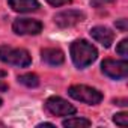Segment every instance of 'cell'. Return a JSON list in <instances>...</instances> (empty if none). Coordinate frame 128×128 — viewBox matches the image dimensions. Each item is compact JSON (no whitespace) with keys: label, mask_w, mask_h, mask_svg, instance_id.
<instances>
[{"label":"cell","mask_w":128,"mask_h":128,"mask_svg":"<svg viewBox=\"0 0 128 128\" xmlns=\"http://www.w3.org/2000/svg\"><path fill=\"white\" fill-rule=\"evenodd\" d=\"M70 51H71V59L74 62V65L77 68H80V70L89 66L90 63H94L96 60V57H98L96 48L92 44H89L88 41H84V39L74 41L71 44Z\"/></svg>","instance_id":"cell-1"},{"label":"cell","mask_w":128,"mask_h":128,"mask_svg":"<svg viewBox=\"0 0 128 128\" xmlns=\"http://www.w3.org/2000/svg\"><path fill=\"white\" fill-rule=\"evenodd\" d=\"M0 60L5 63H11L15 66L26 68L32 63V57L27 50L24 48H12L8 45L0 47Z\"/></svg>","instance_id":"cell-2"},{"label":"cell","mask_w":128,"mask_h":128,"mask_svg":"<svg viewBox=\"0 0 128 128\" xmlns=\"http://www.w3.org/2000/svg\"><path fill=\"white\" fill-rule=\"evenodd\" d=\"M68 94L71 98L80 102H86L89 106H96L102 101V94L98 89L86 86V84H74L68 89Z\"/></svg>","instance_id":"cell-3"},{"label":"cell","mask_w":128,"mask_h":128,"mask_svg":"<svg viewBox=\"0 0 128 128\" xmlns=\"http://www.w3.org/2000/svg\"><path fill=\"white\" fill-rule=\"evenodd\" d=\"M102 72L113 78V80H122L128 76V63L126 60H114V59H106L101 63Z\"/></svg>","instance_id":"cell-4"},{"label":"cell","mask_w":128,"mask_h":128,"mask_svg":"<svg viewBox=\"0 0 128 128\" xmlns=\"http://www.w3.org/2000/svg\"><path fill=\"white\" fill-rule=\"evenodd\" d=\"M45 108L54 116H71L76 113V107L60 96H50L45 101Z\"/></svg>","instance_id":"cell-5"},{"label":"cell","mask_w":128,"mask_h":128,"mask_svg":"<svg viewBox=\"0 0 128 128\" xmlns=\"http://www.w3.org/2000/svg\"><path fill=\"white\" fill-rule=\"evenodd\" d=\"M84 20V14L77 9H68V11H62L54 15V23L60 29H66V27H74L78 23Z\"/></svg>","instance_id":"cell-6"},{"label":"cell","mask_w":128,"mask_h":128,"mask_svg":"<svg viewBox=\"0 0 128 128\" xmlns=\"http://www.w3.org/2000/svg\"><path fill=\"white\" fill-rule=\"evenodd\" d=\"M12 30L17 35H38L42 30V24L32 18H18L12 24Z\"/></svg>","instance_id":"cell-7"},{"label":"cell","mask_w":128,"mask_h":128,"mask_svg":"<svg viewBox=\"0 0 128 128\" xmlns=\"http://www.w3.org/2000/svg\"><path fill=\"white\" fill-rule=\"evenodd\" d=\"M90 36H92L96 42H100L102 47H106V48H108V47L113 44V41H114V33H113L108 27H104V26L92 27V29H90Z\"/></svg>","instance_id":"cell-8"},{"label":"cell","mask_w":128,"mask_h":128,"mask_svg":"<svg viewBox=\"0 0 128 128\" xmlns=\"http://www.w3.org/2000/svg\"><path fill=\"white\" fill-rule=\"evenodd\" d=\"M41 57L45 63H48V65H62L63 60H65V54H63L62 50L59 48H44L41 51Z\"/></svg>","instance_id":"cell-9"},{"label":"cell","mask_w":128,"mask_h":128,"mask_svg":"<svg viewBox=\"0 0 128 128\" xmlns=\"http://www.w3.org/2000/svg\"><path fill=\"white\" fill-rule=\"evenodd\" d=\"M8 3L15 12H35L39 9L38 0H8Z\"/></svg>","instance_id":"cell-10"},{"label":"cell","mask_w":128,"mask_h":128,"mask_svg":"<svg viewBox=\"0 0 128 128\" xmlns=\"http://www.w3.org/2000/svg\"><path fill=\"white\" fill-rule=\"evenodd\" d=\"M63 126H68V128H86L90 126V120L84 119V118H71L63 120Z\"/></svg>","instance_id":"cell-11"},{"label":"cell","mask_w":128,"mask_h":128,"mask_svg":"<svg viewBox=\"0 0 128 128\" xmlns=\"http://www.w3.org/2000/svg\"><path fill=\"white\" fill-rule=\"evenodd\" d=\"M18 82H20L21 84L27 86V88H36V86H39V77H38L36 74H32V72L20 76V77H18Z\"/></svg>","instance_id":"cell-12"},{"label":"cell","mask_w":128,"mask_h":128,"mask_svg":"<svg viewBox=\"0 0 128 128\" xmlns=\"http://www.w3.org/2000/svg\"><path fill=\"white\" fill-rule=\"evenodd\" d=\"M113 122L116 125H120V126H126L128 125V114L126 113H116L113 116Z\"/></svg>","instance_id":"cell-13"},{"label":"cell","mask_w":128,"mask_h":128,"mask_svg":"<svg viewBox=\"0 0 128 128\" xmlns=\"http://www.w3.org/2000/svg\"><path fill=\"white\" fill-rule=\"evenodd\" d=\"M126 47H128V39H122V41L119 42L116 51H118L122 57H126V56H128V50H126Z\"/></svg>","instance_id":"cell-14"},{"label":"cell","mask_w":128,"mask_h":128,"mask_svg":"<svg viewBox=\"0 0 128 128\" xmlns=\"http://www.w3.org/2000/svg\"><path fill=\"white\" fill-rule=\"evenodd\" d=\"M114 0H90V5L94 8H101V6H106L108 3H113Z\"/></svg>","instance_id":"cell-15"},{"label":"cell","mask_w":128,"mask_h":128,"mask_svg":"<svg viewBox=\"0 0 128 128\" xmlns=\"http://www.w3.org/2000/svg\"><path fill=\"white\" fill-rule=\"evenodd\" d=\"M47 2L51 5V6H54V8H57V6H63V5H66V3H70L71 0H47Z\"/></svg>","instance_id":"cell-16"},{"label":"cell","mask_w":128,"mask_h":128,"mask_svg":"<svg viewBox=\"0 0 128 128\" xmlns=\"http://www.w3.org/2000/svg\"><path fill=\"white\" fill-rule=\"evenodd\" d=\"M116 27H118L120 32H125V30H126V27H128V26H126V20H125V18H122V20L116 21Z\"/></svg>","instance_id":"cell-17"},{"label":"cell","mask_w":128,"mask_h":128,"mask_svg":"<svg viewBox=\"0 0 128 128\" xmlns=\"http://www.w3.org/2000/svg\"><path fill=\"white\" fill-rule=\"evenodd\" d=\"M41 126H51V128H53L54 125L50 124V122H44V124H39V125H38V128H41Z\"/></svg>","instance_id":"cell-18"},{"label":"cell","mask_w":128,"mask_h":128,"mask_svg":"<svg viewBox=\"0 0 128 128\" xmlns=\"http://www.w3.org/2000/svg\"><path fill=\"white\" fill-rule=\"evenodd\" d=\"M6 77V72L5 71H0V82H2V78H5Z\"/></svg>","instance_id":"cell-19"},{"label":"cell","mask_w":128,"mask_h":128,"mask_svg":"<svg viewBox=\"0 0 128 128\" xmlns=\"http://www.w3.org/2000/svg\"><path fill=\"white\" fill-rule=\"evenodd\" d=\"M0 126H5V125H3V122H0Z\"/></svg>","instance_id":"cell-20"},{"label":"cell","mask_w":128,"mask_h":128,"mask_svg":"<svg viewBox=\"0 0 128 128\" xmlns=\"http://www.w3.org/2000/svg\"><path fill=\"white\" fill-rule=\"evenodd\" d=\"M0 106H2V98H0Z\"/></svg>","instance_id":"cell-21"}]
</instances>
